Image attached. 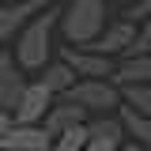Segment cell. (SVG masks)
Instances as JSON below:
<instances>
[{"label": "cell", "instance_id": "6da1fadb", "mask_svg": "<svg viewBox=\"0 0 151 151\" xmlns=\"http://www.w3.org/2000/svg\"><path fill=\"white\" fill-rule=\"evenodd\" d=\"M53 27H60V12L57 8H42L15 38V60L30 72H42L53 57Z\"/></svg>", "mask_w": 151, "mask_h": 151}, {"label": "cell", "instance_id": "7a4b0ae2", "mask_svg": "<svg viewBox=\"0 0 151 151\" xmlns=\"http://www.w3.org/2000/svg\"><path fill=\"white\" fill-rule=\"evenodd\" d=\"M106 27V0H68L60 12V34L68 45H91Z\"/></svg>", "mask_w": 151, "mask_h": 151}, {"label": "cell", "instance_id": "3957f363", "mask_svg": "<svg viewBox=\"0 0 151 151\" xmlns=\"http://www.w3.org/2000/svg\"><path fill=\"white\" fill-rule=\"evenodd\" d=\"M68 98L79 102L91 117H98V113H117L125 106L121 83H113V79H79L72 91H68Z\"/></svg>", "mask_w": 151, "mask_h": 151}, {"label": "cell", "instance_id": "277c9868", "mask_svg": "<svg viewBox=\"0 0 151 151\" xmlns=\"http://www.w3.org/2000/svg\"><path fill=\"white\" fill-rule=\"evenodd\" d=\"M27 68L15 60V53L12 49H4L0 45V110L15 113L19 98H23V91H27Z\"/></svg>", "mask_w": 151, "mask_h": 151}, {"label": "cell", "instance_id": "5b68a950", "mask_svg": "<svg viewBox=\"0 0 151 151\" xmlns=\"http://www.w3.org/2000/svg\"><path fill=\"white\" fill-rule=\"evenodd\" d=\"M57 98H60V94H53L45 83H42V79H30L12 117H15L19 125H42V121H45V113L53 110V102H57Z\"/></svg>", "mask_w": 151, "mask_h": 151}, {"label": "cell", "instance_id": "8992f818", "mask_svg": "<svg viewBox=\"0 0 151 151\" xmlns=\"http://www.w3.org/2000/svg\"><path fill=\"white\" fill-rule=\"evenodd\" d=\"M42 8H49V4H45V0H0V45H4V42H15L19 30H23Z\"/></svg>", "mask_w": 151, "mask_h": 151}, {"label": "cell", "instance_id": "52a82bcc", "mask_svg": "<svg viewBox=\"0 0 151 151\" xmlns=\"http://www.w3.org/2000/svg\"><path fill=\"white\" fill-rule=\"evenodd\" d=\"M60 57L76 68L79 79H113V72H117L113 57L94 53V49H83V45H64V53H60Z\"/></svg>", "mask_w": 151, "mask_h": 151}, {"label": "cell", "instance_id": "ba28073f", "mask_svg": "<svg viewBox=\"0 0 151 151\" xmlns=\"http://www.w3.org/2000/svg\"><path fill=\"white\" fill-rule=\"evenodd\" d=\"M136 34H140V30H136L132 19H113L110 27L94 38L91 45H83V49H94V53H106V57H121L132 42H136Z\"/></svg>", "mask_w": 151, "mask_h": 151}, {"label": "cell", "instance_id": "9c48e42d", "mask_svg": "<svg viewBox=\"0 0 151 151\" xmlns=\"http://www.w3.org/2000/svg\"><path fill=\"white\" fill-rule=\"evenodd\" d=\"M53 132L45 125H12L8 136H4V147L8 151H53Z\"/></svg>", "mask_w": 151, "mask_h": 151}, {"label": "cell", "instance_id": "30bf717a", "mask_svg": "<svg viewBox=\"0 0 151 151\" xmlns=\"http://www.w3.org/2000/svg\"><path fill=\"white\" fill-rule=\"evenodd\" d=\"M87 132H91L94 144H102V147L110 151H121L129 144V132H125V121H121V113H98L87 121Z\"/></svg>", "mask_w": 151, "mask_h": 151}, {"label": "cell", "instance_id": "8fae6325", "mask_svg": "<svg viewBox=\"0 0 151 151\" xmlns=\"http://www.w3.org/2000/svg\"><path fill=\"white\" fill-rule=\"evenodd\" d=\"M87 121H91V113L83 110L79 102H72L68 94H60V98L53 102V110L45 113V121H42V125H45V129L53 132V136H60V132L76 129V125H87Z\"/></svg>", "mask_w": 151, "mask_h": 151}, {"label": "cell", "instance_id": "7c38bea8", "mask_svg": "<svg viewBox=\"0 0 151 151\" xmlns=\"http://www.w3.org/2000/svg\"><path fill=\"white\" fill-rule=\"evenodd\" d=\"M38 79H42V83H45V87H49L53 94H68L76 83H79L76 68L68 64V60H64V57H60V60H49V64L38 72Z\"/></svg>", "mask_w": 151, "mask_h": 151}, {"label": "cell", "instance_id": "4fadbf2b", "mask_svg": "<svg viewBox=\"0 0 151 151\" xmlns=\"http://www.w3.org/2000/svg\"><path fill=\"white\" fill-rule=\"evenodd\" d=\"M113 83H151V53L147 57H121L117 72H113Z\"/></svg>", "mask_w": 151, "mask_h": 151}, {"label": "cell", "instance_id": "5bb4252c", "mask_svg": "<svg viewBox=\"0 0 151 151\" xmlns=\"http://www.w3.org/2000/svg\"><path fill=\"white\" fill-rule=\"evenodd\" d=\"M121 121H125V132H129L132 144H151V117L147 113H136L132 106H121Z\"/></svg>", "mask_w": 151, "mask_h": 151}, {"label": "cell", "instance_id": "9a60e30c", "mask_svg": "<svg viewBox=\"0 0 151 151\" xmlns=\"http://www.w3.org/2000/svg\"><path fill=\"white\" fill-rule=\"evenodd\" d=\"M121 94H125V106H132L136 113L151 117V83H125Z\"/></svg>", "mask_w": 151, "mask_h": 151}, {"label": "cell", "instance_id": "2e32d148", "mask_svg": "<svg viewBox=\"0 0 151 151\" xmlns=\"http://www.w3.org/2000/svg\"><path fill=\"white\" fill-rule=\"evenodd\" d=\"M91 144V132H87V125H76V129H68V132H60L53 140V151H83Z\"/></svg>", "mask_w": 151, "mask_h": 151}, {"label": "cell", "instance_id": "e0dca14e", "mask_svg": "<svg viewBox=\"0 0 151 151\" xmlns=\"http://www.w3.org/2000/svg\"><path fill=\"white\" fill-rule=\"evenodd\" d=\"M147 15H151V0H136L125 8V19H132V23H144Z\"/></svg>", "mask_w": 151, "mask_h": 151}, {"label": "cell", "instance_id": "ac0fdd59", "mask_svg": "<svg viewBox=\"0 0 151 151\" xmlns=\"http://www.w3.org/2000/svg\"><path fill=\"white\" fill-rule=\"evenodd\" d=\"M12 125H15V117H12L8 110H0V147H4V136H8V129H12Z\"/></svg>", "mask_w": 151, "mask_h": 151}, {"label": "cell", "instance_id": "d6986e66", "mask_svg": "<svg viewBox=\"0 0 151 151\" xmlns=\"http://www.w3.org/2000/svg\"><path fill=\"white\" fill-rule=\"evenodd\" d=\"M140 42H147V45H151V15L140 23Z\"/></svg>", "mask_w": 151, "mask_h": 151}, {"label": "cell", "instance_id": "ffe728a7", "mask_svg": "<svg viewBox=\"0 0 151 151\" xmlns=\"http://www.w3.org/2000/svg\"><path fill=\"white\" fill-rule=\"evenodd\" d=\"M125 151H151V144H132V140H129V144H125Z\"/></svg>", "mask_w": 151, "mask_h": 151}, {"label": "cell", "instance_id": "44dd1931", "mask_svg": "<svg viewBox=\"0 0 151 151\" xmlns=\"http://www.w3.org/2000/svg\"><path fill=\"white\" fill-rule=\"evenodd\" d=\"M117 4H125V8H129V4H136V0H117Z\"/></svg>", "mask_w": 151, "mask_h": 151}, {"label": "cell", "instance_id": "7402d4cb", "mask_svg": "<svg viewBox=\"0 0 151 151\" xmlns=\"http://www.w3.org/2000/svg\"><path fill=\"white\" fill-rule=\"evenodd\" d=\"M0 151H8V147H0Z\"/></svg>", "mask_w": 151, "mask_h": 151}, {"label": "cell", "instance_id": "603a6c76", "mask_svg": "<svg viewBox=\"0 0 151 151\" xmlns=\"http://www.w3.org/2000/svg\"><path fill=\"white\" fill-rule=\"evenodd\" d=\"M121 151H125V147H121Z\"/></svg>", "mask_w": 151, "mask_h": 151}]
</instances>
